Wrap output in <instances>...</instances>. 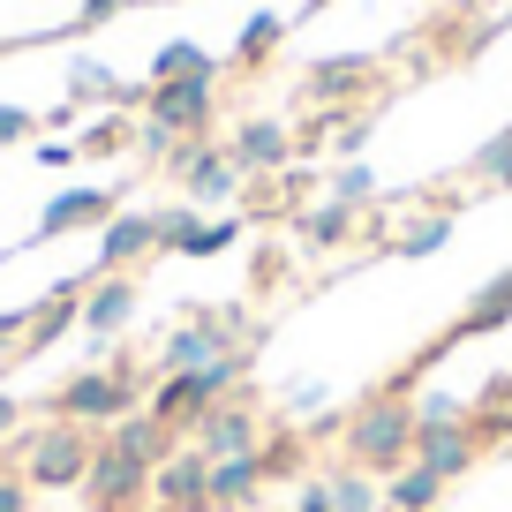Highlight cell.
<instances>
[{"instance_id": "cell-13", "label": "cell", "mask_w": 512, "mask_h": 512, "mask_svg": "<svg viewBox=\"0 0 512 512\" xmlns=\"http://www.w3.org/2000/svg\"><path fill=\"white\" fill-rule=\"evenodd\" d=\"M482 430L475 422H445V430H415V460L430 467V475H445V482H460V475H475V460H482Z\"/></svg>"}, {"instance_id": "cell-8", "label": "cell", "mask_w": 512, "mask_h": 512, "mask_svg": "<svg viewBox=\"0 0 512 512\" xmlns=\"http://www.w3.org/2000/svg\"><path fill=\"white\" fill-rule=\"evenodd\" d=\"M144 121L166 136H219V83H151Z\"/></svg>"}, {"instance_id": "cell-40", "label": "cell", "mask_w": 512, "mask_h": 512, "mask_svg": "<svg viewBox=\"0 0 512 512\" xmlns=\"http://www.w3.org/2000/svg\"><path fill=\"white\" fill-rule=\"evenodd\" d=\"M294 512H339V505H332V475H309L302 497H294Z\"/></svg>"}, {"instance_id": "cell-30", "label": "cell", "mask_w": 512, "mask_h": 512, "mask_svg": "<svg viewBox=\"0 0 512 512\" xmlns=\"http://www.w3.org/2000/svg\"><path fill=\"white\" fill-rule=\"evenodd\" d=\"M445 422H475V400H460V392H445V384L415 392V430H445Z\"/></svg>"}, {"instance_id": "cell-31", "label": "cell", "mask_w": 512, "mask_h": 512, "mask_svg": "<svg viewBox=\"0 0 512 512\" xmlns=\"http://www.w3.org/2000/svg\"><path fill=\"white\" fill-rule=\"evenodd\" d=\"M196 226H204V211H196V204H166V211H159V249H166V256H189Z\"/></svg>"}, {"instance_id": "cell-2", "label": "cell", "mask_w": 512, "mask_h": 512, "mask_svg": "<svg viewBox=\"0 0 512 512\" xmlns=\"http://www.w3.org/2000/svg\"><path fill=\"white\" fill-rule=\"evenodd\" d=\"M151 377H159V369H136V362L76 369V377L46 400V415L53 422H83V430H113L121 415H136V407L151 400Z\"/></svg>"}, {"instance_id": "cell-32", "label": "cell", "mask_w": 512, "mask_h": 512, "mask_svg": "<svg viewBox=\"0 0 512 512\" xmlns=\"http://www.w3.org/2000/svg\"><path fill=\"white\" fill-rule=\"evenodd\" d=\"M332 196H339V204H354V211H369V204H377V174H369L362 159H339V174H332Z\"/></svg>"}, {"instance_id": "cell-42", "label": "cell", "mask_w": 512, "mask_h": 512, "mask_svg": "<svg viewBox=\"0 0 512 512\" xmlns=\"http://www.w3.org/2000/svg\"><path fill=\"white\" fill-rule=\"evenodd\" d=\"M16 430H23V400H16V392H0V445H8Z\"/></svg>"}, {"instance_id": "cell-9", "label": "cell", "mask_w": 512, "mask_h": 512, "mask_svg": "<svg viewBox=\"0 0 512 512\" xmlns=\"http://www.w3.org/2000/svg\"><path fill=\"white\" fill-rule=\"evenodd\" d=\"M144 256H159V211H113L106 226H98V256H91V279L106 272H136Z\"/></svg>"}, {"instance_id": "cell-35", "label": "cell", "mask_w": 512, "mask_h": 512, "mask_svg": "<svg viewBox=\"0 0 512 512\" xmlns=\"http://www.w3.org/2000/svg\"><path fill=\"white\" fill-rule=\"evenodd\" d=\"M31 128H46L31 106H0V144H31Z\"/></svg>"}, {"instance_id": "cell-24", "label": "cell", "mask_w": 512, "mask_h": 512, "mask_svg": "<svg viewBox=\"0 0 512 512\" xmlns=\"http://www.w3.org/2000/svg\"><path fill=\"white\" fill-rule=\"evenodd\" d=\"M121 151H136V113L106 106V113L76 136V159H121Z\"/></svg>"}, {"instance_id": "cell-15", "label": "cell", "mask_w": 512, "mask_h": 512, "mask_svg": "<svg viewBox=\"0 0 512 512\" xmlns=\"http://www.w3.org/2000/svg\"><path fill=\"white\" fill-rule=\"evenodd\" d=\"M98 445H113V452H128V460H144V467H159L166 452H181V437L166 430L151 407H136V415H121L113 430H98Z\"/></svg>"}, {"instance_id": "cell-6", "label": "cell", "mask_w": 512, "mask_h": 512, "mask_svg": "<svg viewBox=\"0 0 512 512\" xmlns=\"http://www.w3.org/2000/svg\"><path fill=\"white\" fill-rule=\"evenodd\" d=\"M226 159H234L249 181H272V174L294 166V128L279 121V113H249V121L226 128Z\"/></svg>"}, {"instance_id": "cell-39", "label": "cell", "mask_w": 512, "mask_h": 512, "mask_svg": "<svg viewBox=\"0 0 512 512\" xmlns=\"http://www.w3.org/2000/svg\"><path fill=\"white\" fill-rule=\"evenodd\" d=\"M23 324H31V309H0V362H16V347H23Z\"/></svg>"}, {"instance_id": "cell-1", "label": "cell", "mask_w": 512, "mask_h": 512, "mask_svg": "<svg viewBox=\"0 0 512 512\" xmlns=\"http://www.w3.org/2000/svg\"><path fill=\"white\" fill-rule=\"evenodd\" d=\"M339 460L362 467V475H392V467L415 460V400L407 392H369L347 422H339Z\"/></svg>"}, {"instance_id": "cell-16", "label": "cell", "mask_w": 512, "mask_h": 512, "mask_svg": "<svg viewBox=\"0 0 512 512\" xmlns=\"http://www.w3.org/2000/svg\"><path fill=\"white\" fill-rule=\"evenodd\" d=\"M512 324V272H497V279H482L475 287V302L460 309V324L445 332V347L452 339H482V332H505Z\"/></svg>"}, {"instance_id": "cell-34", "label": "cell", "mask_w": 512, "mask_h": 512, "mask_svg": "<svg viewBox=\"0 0 512 512\" xmlns=\"http://www.w3.org/2000/svg\"><path fill=\"white\" fill-rule=\"evenodd\" d=\"M362 144H369V113H339V121H332V151H339V159H362Z\"/></svg>"}, {"instance_id": "cell-19", "label": "cell", "mask_w": 512, "mask_h": 512, "mask_svg": "<svg viewBox=\"0 0 512 512\" xmlns=\"http://www.w3.org/2000/svg\"><path fill=\"white\" fill-rule=\"evenodd\" d=\"M144 83H219V61H211L196 38H166V46L151 53Z\"/></svg>"}, {"instance_id": "cell-45", "label": "cell", "mask_w": 512, "mask_h": 512, "mask_svg": "<svg viewBox=\"0 0 512 512\" xmlns=\"http://www.w3.org/2000/svg\"><path fill=\"white\" fill-rule=\"evenodd\" d=\"M272 512H294V505H272Z\"/></svg>"}, {"instance_id": "cell-11", "label": "cell", "mask_w": 512, "mask_h": 512, "mask_svg": "<svg viewBox=\"0 0 512 512\" xmlns=\"http://www.w3.org/2000/svg\"><path fill=\"white\" fill-rule=\"evenodd\" d=\"M189 445L204 452V460H241V452L264 445V422H256L249 400H219V407H211V415L189 430Z\"/></svg>"}, {"instance_id": "cell-7", "label": "cell", "mask_w": 512, "mask_h": 512, "mask_svg": "<svg viewBox=\"0 0 512 512\" xmlns=\"http://www.w3.org/2000/svg\"><path fill=\"white\" fill-rule=\"evenodd\" d=\"M83 505L91 512H144L151 505V467L128 460V452H113V445H98L91 475H83Z\"/></svg>"}, {"instance_id": "cell-20", "label": "cell", "mask_w": 512, "mask_h": 512, "mask_svg": "<svg viewBox=\"0 0 512 512\" xmlns=\"http://www.w3.org/2000/svg\"><path fill=\"white\" fill-rule=\"evenodd\" d=\"M219 354H234V347H219V339L189 317V324H174V332L159 339V362H151V369H159V377H174V369H204V362H219Z\"/></svg>"}, {"instance_id": "cell-43", "label": "cell", "mask_w": 512, "mask_h": 512, "mask_svg": "<svg viewBox=\"0 0 512 512\" xmlns=\"http://www.w3.org/2000/svg\"><path fill=\"white\" fill-rule=\"evenodd\" d=\"M38 166H76V144H61V136H53V144H38Z\"/></svg>"}, {"instance_id": "cell-38", "label": "cell", "mask_w": 512, "mask_h": 512, "mask_svg": "<svg viewBox=\"0 0 512 512\" xmlns=\"http://www.w3.org/2000/svg\"><path fill=\"white\" fill-rule=\"evenodd\" d=\"M31 497H38V490L16 475V467H0V512H31Z\"/></svg>"}, {"instance_id": "cell-22", "label": "cell", "mask_w": 512, "mask_h": 512, "mask_svg": "<svg viewBox=\"0 0 512 512\" xmlns=\"http://www.w3.org/2000/svg\"><path fill=\"white\" fill-rule=\"evenodd\" d=\"M452 241V204H430V211H415V219L392 234V256H407V264H422V256H437Z\"/></svg>"}, {"instance_id": "cell-37", "label": "cell", "mask_w": 512, "mask_h": 512, "mask_svg": "<svg viewBox=\"0 0 512 512\" xmlns=\"http://www.w3.org/2000/svg\"><path fill=\"white\" fill-rule=\"evenodd\" d=\"M136 0H83L76 8V31H98V23H113V16H128Z\"/></svg>"}, {"instance_id": "cell-23", "label": "cell", "mask_w": 512, "mask_h": 512, "mask_svg": "<svg viewBox=\"0 0 512 512\" xmlns=\"http://www.w3.org/2000/svg\"><path fill=\"white\" fill-rule=\"evenodd\" d=\"M294 226H302V241H309V249H339V241H354L362 211H354V204H339V196H324V204H309Z\"/></svg>"}, {"instance_id": "cell-25", "label": "cell", "mask_w": 512, "mask_h": 512, "mask_svg": "<svg viewBox=\"0 0 512 512\" xmlns=\"http://www.w3.org/2000/svg\"><path fill=\"white\" fill-rule=\"evenodd\" d=\"M475 430H482V445H505L512 437V369L475 392Z\"/></svg>"}, {"instance_id": "cell-26", "label": "cell", "mask_w": 512, "mask_h": 512, "mask_svg": "<svg viewBox=\"0 0 512 512\" xmlns=\"http://www.w3.org/2000/svg\"><path fill=\"white\" fill-rule=\"evenodd\" d=\"M113 91H121V76L106 61H91V53L68 61V106H113Z\"/></svg>"}, {"instance_id": "cell-17", "label": "cell", "mask_w": 512, "mask_h": 512, "mask_svg": "<svg viewBox=\"0 0 512 512\" xmlns=\"http://www.w3.org/2000/svg\"><path fill=\"white\" fill-rule=\"evenodd\" d=\"M445 490H452L445 475H430L422 460H407V467L384 475V512H437V505H445Z\"/></svg>"}, {"instance_id": "cell-44", "label": "cell", "mask_w": 512, "mask_h": 512, "mask_svg": "<svg viewBox=\"0 0 512 512\" xmlns=\"http://www.w3.org/2000/svg\"><path fill=\"white\" fill-rule=\"evenodd\" d=\"M144 512H166V505H144Z\"/></svg>"}, {"instance_id": "cell-4", "label": "cell", "mask_w": 512, "mask_h": 512, "mask_svg": "<svg viewBox=\"0 0 512 512\" xmlns=\"http://www.w3.org/2000/svg\"><path fill=\"white\" fill-rule=\"evenodd\" d=\"M166 181L181 189V204H196V211H219V204H234L241 196V166L226 159V136H181L174 151H166Z\"/></svg>"}, {"instance_id": "cell-27", "label": "cell", "mask_w": 512, "mask_h": 512, "mask_svg": "<svg viewBox=\"0 0 512 512\" xmlns=\"http://www.w3.org/2000/svg\"><path fill=\"white\" fill-rule=\"evenodd\" d=\"M256 460H264V482H279V475H302L309 467V437L302 430H264V445H256Z\"/></svg>"}, {"instance_id": "cell-28", "label": "cell", "mask_w": 512, "mask_h": 512, "mask_svg": "<svg viewBox=\"0 0 512 512\" xmlns=\"http://www.w3.org/2000/svg\"><path fill=\"white\" fill-rule=\"evenodd\" d=\"M332 505H339V512H384V482L339 460V467H332Z\"/></svg>"}, {"instance_id": "cell-10", "label": "cell", "mask_w": 512, "mask_h": 512, "mask_svg": "<svg viewBox=\"0 0 512 512\" xmlns=\"http://www.w3.org/2000/svg\"><path fill=\"white\" fill-rule=\"evenodd\" d=\"M151 505H166V512H211V460L196 445L166 452V460L151 467Z\"/></svg>"}, {"instance_id": "cell-33", "label": "cell", "mask_w": 512, "mask_h": 512, "mask_svg": "<svg viewBox=\"0 0 512 512\" xmlns=\"http://www.w3.org/2000/svg\"><path fill=\"white\" fill-rule=\"evenodd\" d=\"M234 241H241V219H234V211H226V219H204V226H196L189 256H226V249H234Z\"/></svg>"}, {"instance_id": "cell-5", "label": "cell", "mask_w": 512, "mask_h": 512, "mask_svg": "<svg viewBox=\"0 0 512 512\" xmlns=\"http://www.w3.org/2000/svg\"><path fill=\"white\" fill-rule=\"evenodd\" d=\"M377 53H317V61L302 68V98L317 113H347L354 98H369L377 91Z\"/></svg>"}, {"instance_id": "cell-36", "label": "cell", "mask_w": 512, "mask_h": 512, "mask_svg": "<svg viewBox=\"0 0 512 512\" xmlns=\"http://www.w3.org/2000/svg\"><path fill=\"white\" fill-rule=\"evenodd\" d=\"M272 181H279V211H302V196H309V166L294 159L287 174H272Z\"/></svg>"}, {"instance_id": "cell-18", "label": "cell", "mask_w": 512, "mask_h": 512, "mask_svg": "<svg viewBox=\"0 0 512 512\" xmlns=\"http://www.w3.org/2000/svg\"><path fill=\"white\" fill-rule=\"evenodd\" d=\"M264 490V460L241 452V460H211V512H249Z\"/></svg>"}, {"instance_id": "cell-3", "label": "cell", "mask_w": 512, "mask_h": 512, "mask_svg": "<svg viewBox=\"0 0 512 512\" xmlns=\"http://www.w3.org/2000/svg\"><path fill=\"white\" fill-rule=\"evenodd\" d=\"M91 452H98V430H83V422H46V430L16 437V475L31 482V490H83Z\"/></svg>"}, {"instance_id": "cell-41", "label": "cell", "mask_w": 512, "mask_h": 512, "mask_svg": "<svg viewBox=\"0 0 512 512\" xmlns=\"http://www.w3.org/2000/svg\"><path fill=\"white\" fill-rule=\"evenodd\" d=\"M324 400H332L324 384H287V415H317Z\"/></svg>"}, {"instance_id": "cell-12", "label": "cell", "mask_w": 512, "mask_h": 512, "mask_svg": "<svg viewBox=\"0 0 512 512\" xmlns=\"http://www.w3.org/2000/svg\"><path fill=\"white\" fill-rule=\"evenodd\" d=\"M113 211H121V189H53L31 241H61V234H76V226H106Z\"/></svg>"}, {"instance_id": "cell-29", "label": "cell", "mask_w": 512, "mask_h": 512, "mask_svg": "<svg viewBox=\"0 0 512 512\" xmlns=\"http://www.w3.org/2000/svg\"><path fill=\"white\" fill-rule=\"evenodd\" d=\"M467 174H475V189H512V128H497L490 144H475Z\"/></svg>"}, {"instance_id": "cell-14", "label": "cell", "mask_w": 512, "mask_h": 512, "mask_svg": "<svg viewBox=\"0 0 512 512\" xmlns=\"http://www.w3.org/2000/svg\"><path fill=\"white\" fill-rule=\"evenodd\" d=\"M128 317H136V272H106L83 287V332L106 347L113 332H128Z\"/></svg>"}, {"instance_id": "cell-21", "label": "cell", "mask_w": 512, "mask_h": 512, "mask_svg": "<svg viewBox=\"0 0 512 512\" xmlns=\"http://www.w3.org/2000/svg\"><path fill=\"white\" fill-rule=\"evenodd\" d=\"M287 8H256L249 23H241V38H234V68H264L279 46H287Z\"/></svg>"}]
</instances>
